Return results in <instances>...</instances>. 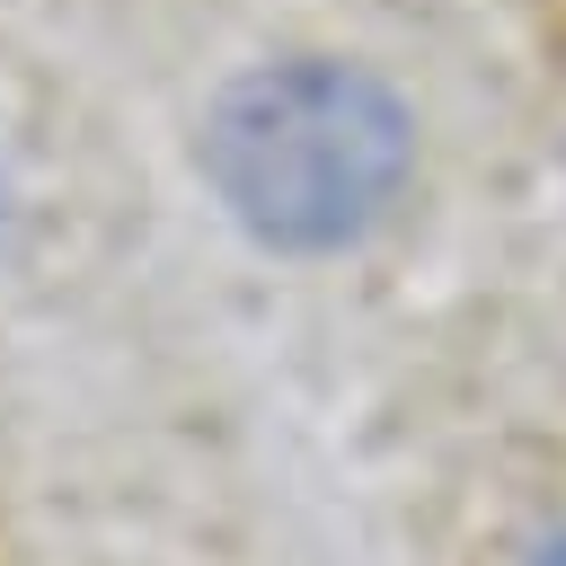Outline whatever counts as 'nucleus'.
<instances>
[{"label":"nucleus","mask_w":566,"mask_h":566,"mask_svg":"<svg viewBox=\"0 0 566 566\" xmlns=\"http://www.w3.org/2000/svg\"><path fill=\"white\" fill-rule=\"evenodd\" d=\"M195 159L256 248L345 256L398 212L416 177V115L345 53H274L212 88Z\"/></svg>","instance_id":"obj_1"},{"label":"nucleus","mask_w":566,"mask_h":566,"mask_svg":"<svg viewBox=\"0 0 566 566\" xmlns=\"http://www.w3.org/2000/svg\"><path fill=\"white\" fill-rule=\"evenodd\" d=\"M522 566H566V522H557V531H539V539H531V557H522Z\"/></svg>","instance_id":"obj_2"},{"label":"nucleus","mask_w":566,"mask_h":566,"mask_svg":"<svg viewBox=\"0 0 566 566\" xmlns=\"http://www.w3.org/2000/svg\"><path fill=\"white\" fill-rule=\"evenodd\" d=\"M0 221H9V177H0Z\"/></svg>","instance_id":"obj_3"}]
</instances>
